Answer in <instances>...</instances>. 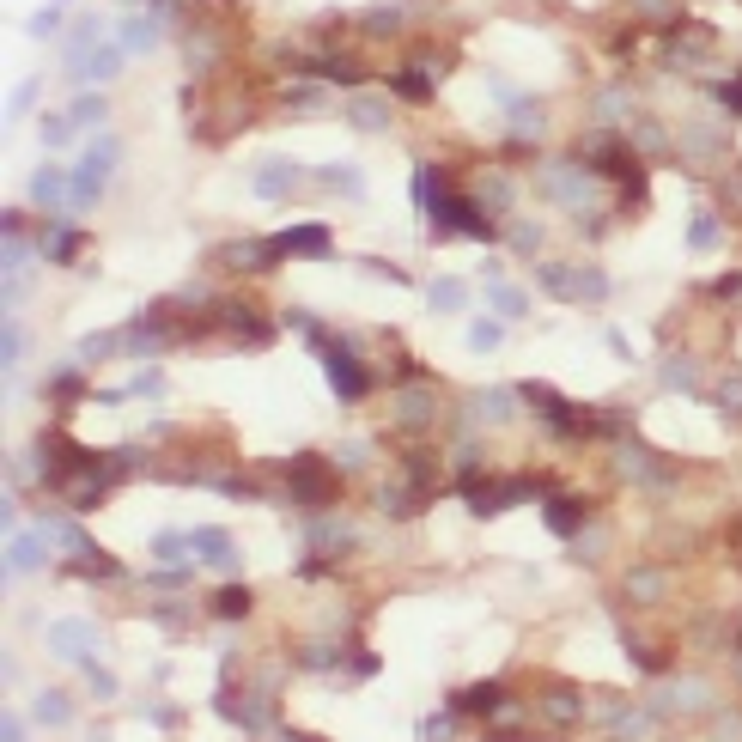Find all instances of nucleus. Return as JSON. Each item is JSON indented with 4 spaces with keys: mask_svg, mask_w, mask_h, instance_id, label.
<instances>
[{
    "mask_svg": "<svg viewBox=\"0 0 742 742\" xmlns=\"http://www.w3.org/2000/svg\"><path fill=\"white\" fill-rule=\"evenodd\" d=\"M286 499L299 511H335L341 499V481H335V463H323L317 451H299L286 463Z\"/></svg>",
    "mask_w": 742,
    "mask_h": 742,
    "instance_id": "f257e3e1",
    "label": "nucleus"
},
{
    "mask_svg": "<svg viewBox=\"0 0 742 742\" xmlns=\"http://www.w3.org/2000/svg\"><path fill=\"white\" fill-rule=\"evenodd\" d=\"M438 420H444V396H438V384H432V378H420V371H414V378L396 390L390 426H396V432H432Z\"/></svg>",
    "mask_w": 742,
    "mask_h": 742,
    "instance_id": "f03ea898",
    "label": "nucleus"
},
{
    "mask_svg": "<svg viewBox=\"0 0 742 742\" xmlns=\"http://www.w3.org/2000/svg\"><path fill=\"white\" fill-rule=\"evenodd\" d=\"M676 153L682 159H694V165H718L724 159V116H688L682 128H676Z\"/></svg>",
    "mask_w": 742,
    "mask_h": 742,
    "instance_id": "7ed1b4c3",
    "label": "nucleus"
},
{
    "mask_svg": "<svg viewBox=\"0 0 742 742\" xmlns=\"http://www.w3.org/2000/svg\"><path fill=\"white\" fill-rule=\"evenodd\" d=\"M213 311H219L213 323L226 329L232 341H244V347H268V341H274V323H268L262 305H250V299H219Z\"/></svg>",
    "mask_w": 742,
    "mask_h": 742,
    "instance_id": "20e7f679",
    "label": "nucleus"
},
{
    "mask_svg": "<svg viewBox=\"0 0 742 742\" xmlns=\"http://www.w3.org/2000/svg\"><path fill=\"white\" fill-rule=\"evenodd\" d=\"M317 347H323V371H329V384H335V396H341V402H359V396L371 390V378H365V365H359V353H353V347H341V341H329V335H323Z\"/></svg>",
    "mask_w": 742,
    "mask_h": 742,
    "instance_id": "39448f33",
    "label": "nucleus"
},
{
    "mask_svg": "<svg viewBox=\"0 0 742 742\" xmlns=\"http://www.w3.org/2000/svg\"><path fill=\"white\" fill-rule=\"evenodd\" d=\"M219 268H232V274H268L280 262V244L274 238H232V244H219L213 250Z\"/></svg>",
    "mask_w": 742,
    "mask_h": 742,
    "instance_id": "423d86ee",
    "label": "nucleus"
},
{
    "mask_svg": "<svg viewBox=\"0 0 742 742\" xmlns=\"http://www.w3.org/2000/svg\"><path fill=\"white\" fill-rule=\"evenodd\" d=\"M712 700H718V688H712V682H700V676H676L670 688H663V694L651 700V718H663L670 706H676V712H706Z\"/></svg>",
    "mask_w": 742,
    "mask_h": 742,
    "instance_id": "0eeeda50",
    "label": "nucleus"
},
{
    "mask_svg": "<svg viewBox=\"0 0 742 742\" xmlns=\"http://www.w3.org/2000/svg\"><path fill=\"white\" fill-rule=\"evenodd\" d=\"M451 706H457L463 718H499V712L511 706V694H505L499 682H469V688L451 694Z\"/></svg>",
    "mask_w": 742,
    "mask_h": 742,
    "instance_id": "6e6552de",
    "label": "nucleus"
},
{
    "mask_svg": "<svg viewBox=\"0 0 742 742\" xmlns=\"http://www.w3.org/2000/svg\"><path fill=\"white\" fill-rule=\"evenodd\" d=\"M536 712H542L554 730H572V724L584 718V700H578V688H566V682H548V688H542V700H536Z\"/></svg>",
    "mask_w": 742,
    "mask_h": 742,
    "instance_id": "1a4fd4ad",
    "label": "nucleus"
},
{
    "mask_svg": "<svg viewBox=\"0 0 742 742\" xmlns=\"http://www.w3.org/2000/svg\"><path fill=\"white\" fill-rule=\"evenodd\" d=\"M347 128H359V134H390V104L378 98V92H353L347 98Z\"/></svg>",
    "mask_w": 742,
    "mask_h": 742,
    "instance_id": "9d476101",
    "label": "nucleus"
},
{
    "mask_svg": "<svg viewBox=\"0 0 742 742\" xmlns=\"http://www.w3.org/2000/svg\"><path fill=\"white\" fill-rule=\"evenodd\" d=\"M542 517H548V530H554V536H566V542H572V536L590 524V505H584V499H572V493H548V511H542Z\"/></svg>",
    "mask_w": 742,
    "mask_h": 742,
    "instance_id": "9b49d317",
    "label": "nucleus"
},
{
    "mask_svg": "<svg viewBox=\"0 0 742 742\" xmlns=\"http://www.w3.org/2000/svg\"><path fill=\"white\" fill-rule=\"evenodd\" d=\"M98 645V633L86 627V621H55L49 627V651L55 657H73V663H86V651Z\"/></svg>",
    "mask_w": 742,
    "mask_h": 742,
    "instance_id": "f8f14e48",
    "label": "nucleus"
},
{
    "mask_svg": "<svg viewBox=\"0 0 742 742\" xmlns=\"http://www.w3.org/2000/svg\"><path fill=\"white\" fill-rule=\"evenodd\" d=\"M299 159H268L262 171H256V195H268V201H280V195H292L299 189Z\"/></svg>",
    "mask_w": 742,
    "mask_h": 742,
    "instance_id": "ddd939ff",
    "label": "nucleus"
},
{
    "mask_svg": "<svg viewBox=\"0 0 742 742\" xmlns=\"http://www.w3.org/2000/svg\"><path fill=\"white\" fill-rule=\"evenodd\" d=\"M49 560V530L37 524V530H25V536H13V554H7V572H37Z\"/></svg>",
    "mask_w": 742,
    "mask_h": 742,
    "instance_id": "4468645a",
    "label": "nucleus"
},
{
    "mask_svg": "<svg viewBox=\"0 0 742 742\" xmlns=\"http://www.w3.org/2000/svg\"><path fill=\"white\" fill-rule=\"evenodd\" d=\"M274 244H280V256H329V226H292Z\"/></svg>",
    "mask_w": 742,
    "mask_h": 742,
    "instance_id": "2eb2a0df",
    "label": "nucleus"
},
{
    "mask_svg": "<svg viewBox=\"0 0 742 742\" xmlns=\"http://www.w3.org/2000/svg\"><path fill=\"white\" fill-rule=\"evenodd\" d=\"M122 55H128V49H92V55L73 61L67 73H73V80H98V86H104V80H116V73H122Z\"/></svg>",
    "mask_w": 742,
    "mask_h": 742,
    "instance_id": "dca6fc26",
    "label": "nucleus"
},
{
    "mask_svg": "<svg viewBox=\"0 0 742 742\" xmlns=\"http://www.w3.org/2000/svg\"><path fill=\"white\" fill-rule=\"evenodd\" d=\"M609 299V274L597 262H578L572 268V305H603Z\"/></svg>",
    "mask_w": 742,
    "mask_h": 742,
    "instance_id": "f3484780",
    "label": "nucleus"
},
{
    "mask_svg": "<svg viewBox=\"0 0 742 742\" xmlns=\"http://www.w3.org/2000/svg\"><path fill=\"white\" fill-rule=\"evenodd\" d=\"M627 128H633V153H670V134H663V122L657 116H627Z\"/></svg>",
    "mask_w": 742,
    "mask_h": 742,
    "instance_id": "a211bd4d",
    "label": "nucleus"
},
{
    "mask_svg": "<svg viewBox=\"0 0 742 742\" xmlns=\"http://www.w3.org/2000/svg\"><path fill=\"white\" fill-rule=\"evenodd\" d=\"M657 384H663V390H694V384H700V365H694L688 353H670V359L657 365Z\"/></svg>",
    "mask_w": 742,
    "mask_h": 742,
    "instance_id": "6ab92c4d",
    "label": "nucleus"
},
{
    "mask_svg": "<svg viewBox=\"0 0 742 742\" xmlns=\"http://www.w3.org/2000/svg\"><path fill=\"white\" fill-rule=\"evenodd\" d=\"M250 609H256L250 584H226V590H213V615H219V621H244Z\"/></svg>",
    "mask_w": 742,
    "mask_h": 742,
    "instance_id": "aec40b11",
    "label": "nucleus"
},
{
    "mask_svg": "<svg viewBox=\"0 0 742 742\" xmlns=\"http://www.w3.org/2000/svg\"><path fill=\"white\" fill-rule=\"evenodd\" d=\"M621 597H639V603L651 609V603L663 597V572H657V566H639V572H627V578H621Z\"/></svg>",
    "mask_w": 742,
    "mask_h": 742,
    "instance_id": "412c9836",
    "label": "nucleus"
},
{
    "mask_svg": "<svg viewBox=\"0 0 742 742\" xmlns=\"http://www.w3.org/2000/svg\"><path fill=\"white\" fill-rule=\"evenodd\" d=\"M317 183H323V189H335V195H353V201L365 195V177H359V171H353L347 159H335V165H323V171H317Z\"/></svg>",
    "mask_w": 742,
    "mask_h": 742,
    "instance_id": "4be33fe9",
    "label": "nucleus"
},
{
    "mask_svg": "<svg viewBox=\"0 0 742 742\" xmlns=\"http://www.w3.org/2000/svg\"><path fill=\"white\" fill-rule=\"evenodd\" d=\"M122 49H128V55H134V49H140V55H146V49H159V13H153V19L134 13V19L122 25Z\"/></svg>",
    "mask_w": 742,
    "mask_h": 742,
    "instance_id": "5701e85b",
    "label": "nucleus"
},
{
    "mask_svg": "<svg viewBox=\"0 0 742 742\" xmlns=\"http://www.w3.org/2000/svg\"><path fill=\"white\" fill-rule=\"evenodd\" d=\"M426 305H432V311H463V305H469V286L444 274V280H432V286H426Z\"/></svg>",
    "mask_w": 742,
    "mask_h": 742,
    "instance_id": "b1692460",
    "label": "nucleus"
},
{
    "mask_svg": "<svg viewBox=\"0 0 742 742\" xmlns=\"http://www.w3.org/2000/svg\"><path fill=\"white\" fill-rule=\"evenodd\" d=\"M359 31L365 37H396L402 31V7H365L359 13Z\"/></svg>",
    "mask_w": 742,
    "mask_h": 742,
    "instance_id": "393cba45",
    "label": "nucleus"
},
{
    "mask_svg": "<svg viewBox=\"0 0 742 742\" xmlns=\"http://www.w3.org/2000/svg\"><path fill=\"white\" fill-rule=\"evenodd\" d=\"M390 86H396V92H402V98H414V104H426V98H432V73H426V67H414V61H408V67H402V73H396V80H390Z\"/></svg>",
    "mask_w": 742,
    "mask_h": 742,
    "instance_id": "a878e982",
    "label": "nucleus"
},
{
    "mask_svg": "<svg viewBox=\"0 0 742 742\" xmlns=\"http://www.w3.org/2000/svg\"><path fill=\"white\" fill-rule=\"evenodd\" d=\"M61 189H73V177H61V165H43V171H31V195L49 207V201H61Z\"/></svg>",
    "mask_w": 742,
    "mask_h": 742,
    "instance_id": "bb28decb",
    "label": "nucleus"
},
{
    "mask_svg": "<svg viewBox=\"0 0 742 742\" xmlns=\"http://www.w3.org/2000/svg\"><path fill=\"white\" fill-rule=\"evenodd\" d=\"M311 548H353V530L347 524H335V517H317V524H311Z\"/></svg>",
    "mask_w": 742,
    "mask_h": 742,
    "instance_id": "cd10ccee",
    "label": "nucleus"
},
{
    "mask_svg": "<svg viewBox=\"0 0 742 742\" xmlns=\"http://www.w3.org/2000/svg\"><path fill=\"white\" fill-rule=\"evenodd\" d=\"M718 238H724V226H718V213H712V207H700V213H694V226H688V244H694V250H712Z\"/></svg>",
    "mask_w": 742,
    "mask_h": 742,
    "instance_id": "c85d7f7f",
    "label": "nucleus"
},
{
    "mask_svg": "<svg viewBox=\"0 0 742 742\" xmlns=\"http://www.w3.org/2000/svg\"><path fill=\"white\" fill-rule=\"evenodd\" d=\"M408 481L426 493V487H438V451H408Z\"/></svg>",
    "mask_w": 742,
    "mask_h": 742,
    "instance_id": "c756f323",
    "label": "nucleus"
},
{
    "mask_svg": "<svg viewBox=\"0 0 742 742\" xmlns=\"http://www.w3.org/2000/svg\"><path fill=\"white\" fill-rule=\"evenodd\" d=\"M633 13H645V25H663V31H670V25L682 19L676 0H633Z\"/></svg>",
    "mask_w": 742,
    "mask_h": 742,
    "instance_id": "7c9ffc66",
    "label": "nucleus"
},
{
    "mask_svg": "<svg viewBox=\"0 0 742 742\" xmlns=\"http://www.w3.org/2000/svg\"><path fill=\"white\" fill-rule=\"evenodd\" d=\"M104 37V19H80V25H73L67 31V49H73V61H80V55H92V43Z\"/></svg>",
    "mask_w": 742,
    "mask_h": 742,
    "instance_id": "2f4dec72",
    "label": "nucleus"
},
{
    "mask_svg": "<svg viewBox=\"0 0 742 742\" xmlns=\"http://www.w3.org/2000/svg\"><path fill=\"white\" fill-rule=\"evenodd\" d=\"M493 286V305H499V317H530V299L517 286H499V280H487Z\"/></svg>",
    "mask_w": 742,
    "mask_h": 742,
    "instance_id": "473e14b6",
    "label": "nucleus"
},
{
    "mask_svg": "<svg viewBox=\"0 0 742 742\" xmlns=\"http://www.w3.org/2000/svg\"><path fill=\"white\" fill-rule=\"evenodd\" d=\"M153 554H159L165 566H177V560H189V536H183V530H165V536H153Z\"/></svg>",
    "mask_w": 742,
    "mask_h": 742,
    "instance_id": "72a5a7b5",
    "label": "nucleus"
},
{
    "mask_svg": "<svg viewBox=\"0 0 742 742\" xmlns=\"http://www.w3.org/2000/svg\"><path fill=\"white\" fill-rule=\"evenodd\" d=\"M73 718V706H67V694H37V724H67Z\"/></svg>",
    "mask_w": 742,
    "mask_h": 742,
    "instance_id": "f704fd0d",
    "label": "nucleus"
},
{
    "mask_svg": "<svg viewBox=\"0 0 742 742\" xmlns=\"http://www.w3.org/2000/svg\"><path fill=\"white\" fill-rule=\"evenodd\" d=\"M67 116H73V122H80V128H98V122L110 116V104H104V98L92 92V98H73V110H67Z\"/></svg>",
    "mask_w": 742,
    "mask_h": 742,
    "instance_id": "c9c22d12",
    "label": "nucleus"
},
{
    "mask_svg": "<svg viewBox=\"0 0 742 742\" xmlns=\"http://www.w3.org/2000/svg\"><path fill=\"white\" fill-rule=\"evenodd\" d=\"M80 128L73 116H37V134H43V146H67V134Z\"/></svg>",
    "mask_w": 742,
    "mask_h": 742,
    "instance_id": "e433bc0d",
    "label": "nucleus"
},
{
    "mask_svg": "<svg viewBox=\"0 0 742 742\" xmlns=\"http://www.w3.org/2000/svg\"><path fill=\"white\" fill-rule=\"evenodd\" d=\"M116 347H122V335H86V341H80V365H98V359L116 353Z\"/></svg>",
    "mask_w": 742,
    "mask_h": 742,
    "instance_id": "4c0bfd02",
    "label": "nucleus"
},
{
    "mask_svg": "<svg viewBox=\"0 0 742 742\" xmlns=\"http://www.w3.org/2000/svg\"><path fill=\"white\" fill-rule=\"evenodd\" d=\"M80 250H86V238H80V232H55V238H49V262H73Z\"/></svg>",
    "mask_w": 742,
    "mask_h": 742,
    "instance_id": "58836bf2",
    "label": "nucleus"
},
{
    "mask_svg": "<svg viewBox=\"0 0 742 742\" xmlns=\"http://www.w3.org/2000/svg\"><path fill=\"white\" fill-rule=\"evenodd\" d=\"M597 116H603V122H621V116H627V86H609V92L597 98Z\"/></svg>",
    "mask_w": 742,
    "mask_h": 742,
    "instance_id": "ea45409f",
    "label": "nucleus"
},
{
    "mask_svg": "<svg viewBox=\"0 0 742 742\" xmlns=\"http://www.w3.org/2000/svg\"><path fill=\"white\" fill-rule=\"evenodd\" d=\"M718 408H724L730 420H742V378H724V384H718Z\"/></svg>",
    "mask_w": 742,
    "mask_h": 742,
    "instance_id": "a19ab883",
    "label": "nucleus"
},
{
    "mask_svg": "<svg viewBox=\"0 0 742 742\" xmlns=\"http://www.w3.org/2000/svg\"><path fill=\"white\" fill-rule=\"evenodd\" d=\"M457 718H463L457 706H451V712H432V718H420V736H444V730H457Z\"/></svg>",
    "mask_w": 742,
    "mask_h": 742,
    "instance_id": "79ce46f5",
    "label": "nucleus"
},
{
    "mask_svg": "<svg viewBox=\"0 0 742 742\" xmlns=\"http://www.w3.org/2000/svg\"><path fill=\"white\" fill-rule=\"evenodd\" d=\"M25 31H31V37H61V13L49 7V13H37V19H31Z\"/></svg>",
    "mask_w": 742,
    "mask_h": 742,
    "instance_id": "37998d69",
    "label": "nucleus"
},
{
    "mask_svg": "<svg viewBox=\"0 0 742 742\" xmlns=\"http://www.w3.org/2000/svg\"><path fill=\"white\" fill-rule=\"evenodd\" d=\"M469 347H499V323H469Z\"/></svg>",
    "mask_w": 742,
    "mask_h": 742,
    "instance_id": "c03bdc74",
    "label": "nucleus"
},
{
    "mask_svg": "<svg viewBox=\"0 0 742 742\" xmlns=\"http://www.w3.org/2000/svg\"><path fill=\"white\" fill-rule=\"evenodd\" d=\"M511 244H517V250H536V244H542V226H524V219H517V226H511Z\"/></svg>",
    "mask_w": 742,
    "mask_h": 742,
    "instance_id": "a18cd8bd",
    "label": "nucleus"
},
{
    "mask_svg": "<svg viewBox=\"0 0 742 742\" xmlns=\"http://www.w3.org/2000/svg\"><path fill=\"white\" fill-rule=\"evenodd\" d=\"M37 92H43V86H37V80H25V86L13 92V104H7V110H13V116H25V110L37 104Z\"/></svg>",
    "mask_w": 742,
    "mask_h": 742,
    "instance_id": "49530a36",
    "label": "nucleus"
},
{
    "mask_svg": "<svg viewBox=\"0 0 742 742\" xmlns=\"http://www.w3.org/2000/svg\"><path fill=\"white\" fill-rule=\"evenodd\" d=\"M712 299H742V274H718L712 280Z\"/></svg>",
    "mask_w": 742,
    "mask_h": 742,
    "instance_id": "de8ad7c7",
    "label": "nucleus"
},
{
    "mask_svg": "<svg viewBox=\"0 0 742 742\" xmlns=\"http://www.w3.org/2000/svg\"><path fill=\"white\" fill-rule=\"evenodd\" d=\"M86 682H92V688H98V694H104V700H110V694H116V676H110V670H92V657H86Z\"/></svg>",
    "mask_w": 742,
    "mask_h": 742,
    "instance_id": "09e8293b",
    "label": "nucleus"
},
{
    "mask_svg": "<svg viewBox=\"0 0 742 742\" xmlns=\"http://www.w3.org/2000/svg\"><path fill=\"white\" fill-rule=\"evenodd\" d=\"M19 353H25V335H19V323H7V371L19 365Z\"/></svg>",
    "mask_w": 742,
    "mask_h": 742,
    "instance_id": "8fccbe9b",
    "label": "nucleus"
},
{
    "mask_svg": "<svg viewBox=\"0 0 742 742\" xmlns=\"http://www.w3.org/2000/svg\"><path fill=\"white\" fill-rule=\"evenodd\" d=\"M712 736H742V718H736V712H724V718H712Z\"/></svg>",
    "mask_w": 742,
    "mask_h": 742,
    "instance_id": "3c124183",
    "label": "nucleus"
},
{
    "mask_svg": "<svg viewBox=\"0 0 742 742\" xmlns=\"http://www.w3.org/2000/svg\"><path fill=\"white\" fill-rule=\"evenodd\" d=\"M736 676H742V651H736Z\"/></svg>",
    "mask_w": 742,
    "mask_h": 742,
    "instance_id": "603ef678",
    "label": "nucleus"
}]
</instances>
